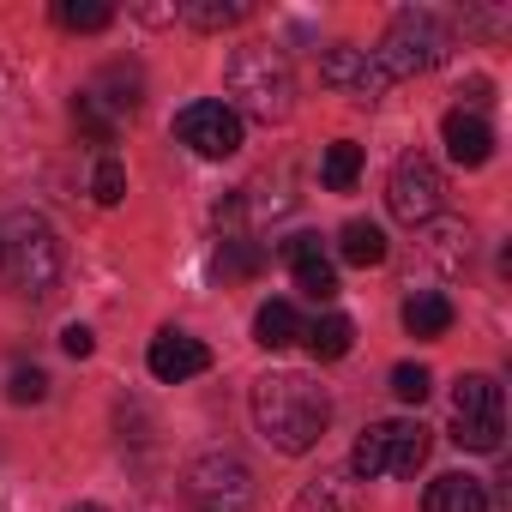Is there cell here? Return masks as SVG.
<instances>
[{
	"label": "cell",
	"instance_id": "obj_9",
	"mask_svg": "<svg viewBox=\"0 0 512 512\" xmlns=\"http://www.w3.org/2000/svg\"><path fill=\"white\" fill-rule=\"evenodd\" d=\"M320 79H326L332 91H344L350 103H380V97L392 91V79L380 73V61H374L368 49H350V43H338V49L320 55Z\"/></svg>",
	"mask_w": 512,
	"mask_h": 512
},
{
	"label": "cell",
	"instance_id": "obj_26",
	"mask_svg": "<svg viewBox=\"0 0 512 512\" xmlns=\"http://www.w3.org/2000/svg\"><path fill=\"white\" fill-rule=\"evenodd\" d=\"M91 193H97V205H121V199H127V169H121L115 157H97V169H91Z\"/></svg>",
	"mask_w": 512,
	"mask_h": 512
},
{
	"label": "cell",
	"instance_id": "obj_29",
	"mask_svg": "<svg viewBox=\"0 0 512 512\" xmlns=\"http://www.w3.org/2000/svg\"><path fill=\"white\" fill-rule=\"evenodd\" d=\"M7 398H13V404H43V398H49V374H43V368H13Z\"/></svg>",
	"mask_w": 512,
	"mask_h": 512
},
{
	"label": "cell",
	"instance_id": "obj_21",
	"mask_svg": "<svg viewBox=\"0 0 512 512\" xmlns=\"http://www.w3.org/2000/svg\"><path fill=\"white\" fill-rule=\"evenodd\" d=\"M181 19H187L193 31H229V25L247 19V7H241V0H187Z\"/></svg>",
	"mask_w": 512,
	"mask_h": 512
},
{
	"label": "cell",
	"instance_id": "obj_32",
	"mask_svg": "<svg viewBox=\"0 0 512 512\" xmlns=\"http://www.w3.org/2000/svg\"><path fill=\"white\" fill-rule=\"evenodd\" d=\"M284 260H290V266L320 260V235H290V241H284Z\"/></svg>",
	"mask_w": 512,
	"mask_h": 512
},
{
	"label": "cell",
	"instance_id": "obj_20",
	"mask_svg": "<svg viewBox=\"0 0 512 512\" xmlns=\"http://www.w3.org/2000/svg\"><path fill=\"white\" fill-rule=\"evenodd\" d=\"M452 410H458V416H500V386H494L488 374H458Z\"/></svg>",
	"mask_w": 512,
	"mask_h": 512
},
{
	"label": "cell",
	"instance_id": "obj_7",
	"mask_svg": "<svg viewBox=\"0 0 512 512\" xmlns=\"http://www.w3.org/2000/svg\"><path fill=\"white\" fill-rule=\"evenodd\" d=\"M386 205H392V217H398V223H410V229L434 223V217H440V205H446V175L434 169V157H422V151L398 157L392 187H386Z\"/></svg>",
	"mask_w": 512,
	"mask_h": 512
},
{
	"label": "cell",
	"instance_id": "obj_16",
	"mask_svg": "<svg viewBox=\"0 0 512 512\" xmlns=\"http://www.w3.org/2000/svg\"><path fill=\"white\" fill-rule=\"evenodd\" d=\"M302 338V320L290 302H266L260 314H253V344H266V350H290Z\"/></svg>",
	"mask_w": 512,
	"mask_h": 512
},
{
	"label": "cell",
	"instance_id": "obj_1",
	"mask_svg": "<svg viewBox=\"0 0 512 512\" xmlns=\"http://www.w3.org/2000/svg\"><path fill=\"white\" fill-rule=\"evenodd\" d=\"M253 422H260V434L278 452L296 458V452H314L326 440L332 398L308 374H266V380H253Z\"/></svg>",
	"mask_w": 512,
	"mask_h": 512
},
{
	"label": "cell",
	"instance_id": "obj_14",
	"mask_svg": "<svg viewBox=\"0 0 512 512\" xmlns=\"http://www.w3.org/2000/svg\"><path fill=\"white\" fill-rule=\"evenodd\" d=\"M139 91H145V79H139V67H121V61H115V67H103V79H97V85H91L85 97H91V103H109L115 115H133V109L145 103Z\"/></svg>",
	"mask_w": 512,
	"mask_h": 512
},
{
	"label": "cell",
	"instance_id": "obj_2",
	"mask_svg": "<svg viewBox=\"0 0 512 512\" xmlns=\"http://www.w3.org/2000/svg\"><path fill=\"white\" fill-rule=\"evenodd\" d=\"M223 85H229L223 109L235 121L247 115V121H260V127H278L296 109V73H290L284 49H272V43H241L229 55V67H223Z\"/></svg>",
	"mask_w": 512,
	"mask_h": 512
},
{
	"label": "cell",
	"instance_id": "obj_5",
	"mask_svg": "<svg viewBox=\"0 0 512 512\" xmlns=\"http://www.w3.org/2000/svg\"><path fill=\"white\" fill-rule=\"evenodd\" d=\"M428 428L422 422H374L362 440H356V452H350V470L362 476V482H374V476H416L422 470V458H428Z\"/></svg>",
	"mask_w": 512,
	"mask_h": 512
},
{
	"label": "cell",
	"instance_id": "obj_6",
	"mask_svg": "<svg viewBox=\"0 0 512 512\" xmlns=\"http://www.w3.org/2000/svg\"><path fill=\"white\" fill-rule=\"evenodd\" d=\"M187 500L193 512H253V470L229 452H205L187 464Z\"/></svg>",
	"mask_w": 512,
	"mask_h": 512
},
{
	"label": "cell",
	"instance_id": "obj_19",
	"mask_svg": "<svg viewBox=\"0 0 512 512\" xmlns=\"http://www.w3.org/2000/svg\"><path fill=\"white\" fill-rule=\"evenodd\" d=\"M302 338H308V350H314L320 362H338V356H350V344H356V326H350L344 314H326V320H314Z\"/></svg>",
	"mask_w": 512,
	"mask_h": 512
},
{
	"label": "cell",
	"instance_id": "obj_33",
	"mask_svg": "<svg viewBox=\"0 0 512 512\" xmlns=\"http://www.w3.org/2000/svg\"><path fill=\"white\" fill-rule=\"evenodd\" d=\"M73 512H103V506H91V500H85V506H73Z\"/></svg>",
	"mask_w": 512,
	"mask_h": 512
},
{
	"label": "cell",
	"instance_id": "obj_23",
	"mask_svg": "<svg viewBox=\"0 0 512 512\" xmlns=\"http://www.w3.org/2000/svg\"><path fill=\"white\" fill-rule=\"evenodd\" d=\"M55 19H61L67 31H103V25L115 19V7H103V0H61Z\"/></svg>",
	"mask_w": 512,
	"mask_h": 512
},
{
	"label": "cell",
	"instance_id": "obj_10",
	"mask_svg": "<svg viewBox=\"0 0 512 512\" xmlns=\"http://www.w3.org/2000/svg\"><path fill=\"white\" fill-rule=\"evenodd\" d=\"M145 368H151L163 386H181V380H193V374L211 368V350H205L199 338H187V332H157L151 350H145Z\"/></svg>",
	"mask_w": 512,
	"mask_h": 512
},
{
	"label": "cell",
	"instance_id": "obj_27",
	"mask_svg": "<svg viewBox=\"0 0 512 512\" xmlns=\"http://www.w3.org/2000/svg\"><path fill=\"white\" fill-rule=\"evenodd\" d=\"M392 392H398L404 404H422V398L434 392V374H428L422 362H404V368H392Z\"/></svg>",
	"mask_w": 512,
	"mask_h": 512
},
{
	"label": "cell",
	"instance_id": "obj_30",
	"mask_svg": "<svg viewBox=\"0 0 512 512\" xmlns=\"http://www.w3.org/2000/svg\"><path fill=\"white\" fill-rule=\"evenodd\" d=\"M73 115H79V127H85L97 145H115V121H109V115H103L91 97H79V103H73Z\"/></svg>",
	"mask_w": 512,
	"mask_h": 512
},
{
	"label": "cell",
	"instance_id": "obj_28",
	"mask_svg": "<svg viewBox=\"0 0 512 512\" xmlns=\"http://www.w3.org/2000/svg\"><path fill=\"white\" fill-rule=\"evenodd\" d=\"M296 512H356V506H350L344 482H314V488L296 500Z\"/></svg>",
	"mask_w": 512,
	"mask_h": 512
},
{
	"label": "cell",
	"instance_id": "obj_18",
	"mask_svg": "<svg viewBox=\"0 0 512 512\" xmlns=\"http://www.w3.org/2000/svg\"><path fill=\"white\" fill-rule=\"evenodd\" d=\"M356 175H362V145H356V139L326 145V157H320V181H326L332 193H350V187H356Z\"/></svg>",
	"mask_w": 512,
	"mask_h": 512
},
{
	"label": "cell",
	"instance_id": "obj_22",
	"mask_svg": "<svg viewBox=\"0 0 512 512\" xmlns=\"http://www.w3.org/2000/svg\"><path fill=\"white\" fill-rule=\"evenodd\" d=\"M500 434H506L500 416H458L452 422V446H464V452H500Z\"/></svg>",
	"mask_w": 512,
	"mask_h": 512
},
{
	"label": "cell",
	"instance_id": "obj_3",
	"mask_svg": "<svg viewBox=\"0 0 512 512\" xmlns=\"http://www.w3.org/2000/svg\"><path fill=\"white\" fill-rule=\"evenodd\" d=\"M0 272L25 302H49L61 284V241L37 211H19L0 223Z\"/></svg>",
	"mask_w": 512,
	"mask_h": 512
},
{
	"label": "cell",
	"instance_id": "obj_15",
	"mask_svg": "<svg viewBox=\"0 0 512 512\" xmlns=\"http://www.w3.org/2000/svg\"><path fill=\"white\" fill-rule=\"evenodd\" d=\"M422 229H428L422 253H428L440 272H458V266L470 260V229H464V223H440V217H434V223H422Z\"/></svg>",
	"mask_w": 512,
	"mask_h": 512
},
{
	"label": "cell",
	"instance_id": "obj_12",
	"mask_svg": "<svg viewBox=\"0 0 512 512\" xmlns=\"http://www.w3.org/2000/svg\"><path fill=\"white\" fill-rule=\"evenodd\" d=\"M422 512H488V482H476V476H464V470L434 476Z\"/></svg>",
	"mask_w": 512,
	"mask_h": 512
},
{
	"label": "cell",
	"instance_id": "obj_31",
	"mask_svg": "<svg viewBox=\"0 0 512 512\" xmlns=\"http://www.w3.org/2000/svg\"><path fill=\"white\" fill-rule=\"evenodd\" d=\"M61 350H67L73 362H85V356L97 350V338H91V326H67V332H61Z\"/></svg>",
	"mask_w": 512,
	"mask_h": 512
},
{
	"label": "cell",
	"instance_id": "obj_13",
	"mask_svg": "<svg viewBox=\"0 0 512 512\" xmlns=\"http://www.w3.org/2000/svg\"><path fill=\"white\" fill-rule=\"evenodd\" d=\"M404 332H410V338H446V332H452V296L416 290V296L404 302Z\"/></svg>",
	"mask_w": 512,
	"mask_h": 512
},
{
	"label": "cell",
	"instance_id": "obj_25",
	"mask_svg": "<svg viewBox=\"0 0 512 512\" xmlns=\"http://www.w3.org/2000/svg\"><path fill=\"white\" fill-rule=\"evenodd\" d=\"M260 260H266V253L235 235V241H223V253H217V272H223V278H247V272H260Z\"/></svg>",
	"mask_w": 512,
	"mask_h": 512
},
{
	"label": "cell",
	"instance_id": "obj_17",
	"mask_svg": "<svg viewBox=\"0 0 512 512\" xmlns=\"http://www.w3.org/2000/svg\"><path fill=\"white\" fill-rule=\"evenodd\" d=\"M338 253H344L350 266H362V272L380 266V260H386V235H380V223H362V217L344 223V229H338Z\"/></svg>",
	"mask_w": 512,
	"mask_h": 512
},
{
	"label": "cell",
	"instance_id": "obj_11",
	"mask_svg": "<svg viewBox=\"0 0 512 512\" xmlns=\"http://www.w3.org/2000/svg\"><path fill=\"white\" fill-rule=\"evenodd\" d=\"M440 133H446V151H452L458 169H482V163L494 157V133H488V121H482L476 109H452V115L440 121Z\"/></svg>",
	"mask_w": 512,
	"mask_h": 512
},
{
	"label": "cell",
	"instance_id": "obj_8",
	"mask_svg": "<svg viewBox=\"0 0 512 512\" xmlns=\"http://www.w3.org/2000/svg\"><path fill=\"white\" fill-rule=\"evenodd\" d=\"M175 139H181L187 151H199V157H235V151H241V121H235L223 103L199 97V103H187V109L175 115Z\"/></svg>",
	"mask_w": 512,
	"mask_h": 512
},
{
	"label": "cell",
	"instance_id": "obj_4",
	"mask_svg": "<svg viewBox=\"0 0 512 512\" xmlns=\"http://www.w3.org/2000/svg\"><path fill=\"white\" fill-rule=\"evenodd\" d=\"M380 61L386 79H410V73H428L452 55V31L434 19V13H398L392 31L380 37V49H368Z\"/></svg>",
	"mask_w": 512,
	"mask_h": 512
},
{
	"label": "cell",
	"instance_id": "obj_24",
	"mask_svg": "<svg viewBox=\"0 0 512 512\" xmlns=\"http://www.w3.org/2000/svg\"><path fill=\"white\" fill-rule=\"evenodd\" d=\"M296 290H302L308 302H332V296H338V272L326 266V253H320V260H302V266H296Z\"/></svg>",
	"mask_w": 512,
	"mask_h": 512
}]
</instances>
